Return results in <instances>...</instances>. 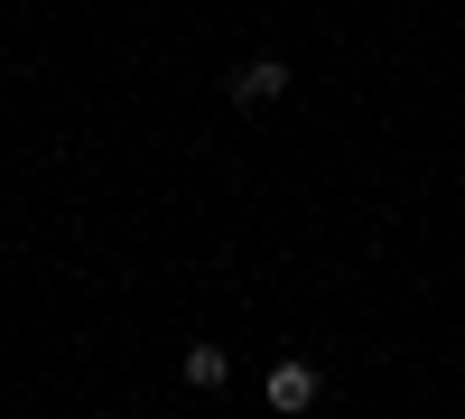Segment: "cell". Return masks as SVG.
Listing matches in <instances>:
<instances>
[{"label": "cell", "mask_w": 465, "mask_h": 419, "mask_svg": "<svg viewBox=\"0 0 465 419\" xmlns=\"http://www.w3.org/2000/svg\"><path fill=\"white\" fill-rule=\"evenodd\" d=\"M177 383H186V392H223V383H232V354L214 345V335H196V345L177 354Z\"/></svg>", "instance_id": "3957f363"}, {"label": "cell", "mask_w": 465, "mask_h": 419, "mask_svg": "<svg viewBox=\"0 0 465 419\" xmlns=\"http://www.w3.org/2000/svg\"><path fill=\"white\" fill-rule=\"evenodd\" d=\"M289 85H298V65H289L280 47H252L242 65H232V75H223V103H242V112H261V103H280Z\"/></svg>", "instance_id": "6da1fadb"}, {"label": "cell", "mask_w": 465, "mask_h": 419, "mask_svg": "<svg viewBox=\"0 0 465 419\" xmlns=\"http://www.w3.org/2000/svg\"><path fill=\"white\" fill-rule=\"evenodd\" d=\"M261 401L280 410V419H307V410L326 401V364H307V354H280V364L261 373Z\"/></svg>", "instance_id": "7a4b0ae2"}]
</instances>
